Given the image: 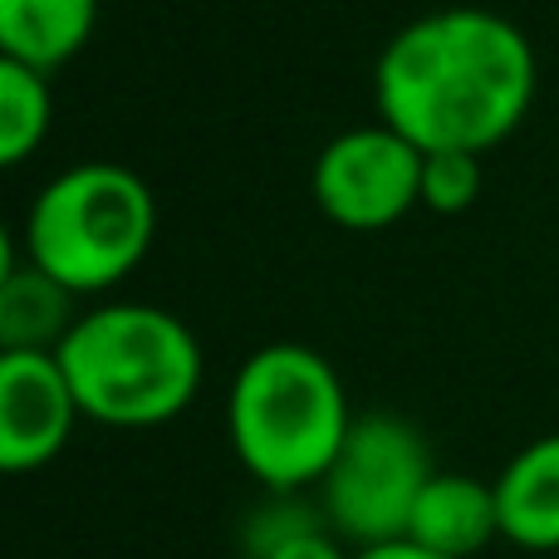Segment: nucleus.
<instances>
[{
	"label": "nucleus",
	"mask_w": 559,
	"mask_h": 559,
	"mask_svg": "<svg viewBox=\"0 0 559 559\" xmlns=\"http://www.w3.org/2000/svg\"><path fill=\"white\" fill-rule=\"evenodd\" d=\"M79 397L55 348H0V466L25 476L69 447Z\"/></svg>",
	"instance_id": "0eeeda50"
},
{
	"label": "nucleus",
	"mask_w": 559,
	"mask_h": 559,
	"mask_svg": "<svg viewBox=\"0 0 559 559\" xmlns=\"http://www.w3.org/2000/svg\"><path fill=\"white\" fill-rule=\"evenodd\" d=\"M407 540L427 545L437 555H452V559H476L491 540H501L496 486L462 476V472H437L413 506Z\"/></svg>",
	"instance_id": "1a4fd4ad"
},
{
	"label": "nucleus",
	"mask_w": 559,
	"mask_h": 559,
	"mask_svg": "<svg viewBox=\"0 0 559 559\" xmlns=\"http://www.w3.org/2000/svg\"><path fill=\"white\" fill-rule=\"evenodd\" d=\"M501 540L531 555L559 550V432L525 442L496 476Z\"/></svg>",
	"instance_id": "6e6552de"
},
{
	"label": "nucleus",
	"mask_w": 559,
	"mask_h": 559,
	"mask_svg": "<svg viewBox=\"0 0 559 559\" xmlns=\"http://www.w3.org/2000/svg\"><path fill=\"white\" fill-rule=\"evenodd\" d=\"M55 354L74 383L79 413L118 432H147L182 417L206 373L192 324L143 299L84 309Z\"/></svg>",
	"instance_id": "f03ea898"
},
{
	"label": "nucleus",
	"mask_w": 559,
	"mask_h": 559,
	"mask_svg": "<svg viewBox=\"0 0 559 559\" xmlns=\"http://www.w3.org/2000/svg\"><path fill=\"white\" fill-rule=\"evenodd\" d=\"M427 153L383 118L334 133L314 157L309 192L344 231H388L423 206Z\"/></svg>",
	"instance_id": "423d86ee"
},
{
	"label": "nucleus",
	"mask_w": 559,
	"mask_h": 559,
	"mask_svg": "<svg viewBox=\"0 0 559 559\" xmlns=\"http://www.w3.org/2000/svg\"><path fill=\"white\" fill-rule=\"evenodd\" d=\"M98 0H0V59L55 74L94 39Z\"/></svg>",
	"instance_id": "9b49d317"
},
{
	"label": "nucleus",
	"mask_w": 559,
	"mask_h": 559,
	"mask_svg": "<svg viewBox=\"0 0 559 559\" xmlns=\"http://www.w3.org/2000/svg\"><path fill=\"white\" fill-rule=\"evenodd\" d=\"M55 128L49 74L20 59H0V167H20L45 147Z\"/></svg>",
	"instance_id": "ddd939ff"
},
{
	"label": "nucleus",
	"mask_w": 559,
	"mask_h": 559,
	"mask_svg": "<svg viewBox=\"0 0 559 559\" xmlns=\"http://www.w3.org/2000/svg\"><path fill=\"white\" fill-rule=\"evenodd\" d=\"M246 550L251 559H354V545L329 531L319 511L299 506V496H271V506L251 515Z\"/></svg>",
	"instance_id": "f8f14e48"
},
{
	"label": "nucleus",
	"mask_w": 559,
	"mask_h": 559,
	"mask_svg": "<svg viewBox=\"0 0 559 559\" xmlns=\"http://www.w3.org/2000/svg\"><path fill=\"white\" fill-rule=\"evenodd\" d=\"M354 417L338 368L289 338L255 348L226 393L231 452L271 496H299L324 481Z\"/></svg>",
	"instance_id": "7ed1b4c3"
},
{
	"label": "nucleus",
	"mask_w": 559,
	"mask_h": 559,
	"mask_svg": "<svg viewBox=\"0 0 559 559\" xmlns=\"http://www.w3.org/2000/svg\"><path fill=\"white\" fill-rule=\"evenodd\" d=\"M354 559H452V555H437L427 545L397 535V540H383V545H364V550H354Z\"/></svg>",
	"instance_id": "2eb2a0df"
},
{
	"label": "nucleus",
	"mask_w": 559,
	"mask_h": 559,
	"mask_svg": "<svg viewBox=\"0 0 559 559\" xmlns=\"http://www.w3.org/2000/svg\"><path fill=\"white\" fill-rule=\"evenodd\" d=\"M432 476L437 462L423 427L397 413H358L319 481V515L354 550L397 540Z\"/></svg>",
	"instance_id": "39448f33"
},
{
	"label": "nucleus",
	"mask_w": 559,
	"mask_h": 559,
	"mask_svg": "<svg viewBox=\"0 0 559 559\" xmlns=\"http://www.w3.org/2000/svg\"><path fill=\"white\" fill-rule=\"evenodd\" d=\"M15 246H5L0 265V348H59L79 319V295Z\"/></svg>",
	"instance_id": "9d476101"
},
{
	"label": "nucleus",
	"mask_w": 559,
	"mask_h": 559,
	"mask_svg": "<svg viewBox=\"0 0 559 559\" xmlns=\"http://www.w3.org/2000/svg\"><path fill=\"white\" fill-rule=\"evenodd\" d=\"M535 45L486 5H442L407 20L373 64V108L423 153L486 157L535 104Z\"/></svg>",
	"instance_id": "f257e3e1"
},
{
	"label": "nucleus",
	"mask_w": 559,
	"mask_h": 559,
	"mask_svg": "<svg viewBox=\"0 0 559 559\" xmlns=\"http://www.w3.org/2000/svg\"><path fill=\"white\" fill-rule=\"evenodd\" d=\"M157 241V197L123 163H74L35 192L20 251L79 299L123 285Z\"/></svg>",
	"instance_id": "20e7f679"
},
{
	"label": "nucleus",
	"mask_w": 559,
	"mask_h": 559,
	"mask_svg": "<svg viewBox=\"0 0 559 559\" xmlns=\"http://www.w3.org/2000/svg\"><path fill=\"white\" fill-rule=\"evenodd\" d=\"M481 197V157L476 153H427L423 163V212L462 216Z\"/></svg>",
	"instance_id": "4468645a"
}]
</instances>
